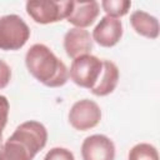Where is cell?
Returning a JSON list of instances; mask_svg holds the SVG:
<instances>
[{
	"label": "cell",
	"instance_id": "1",
	"mask_svg": "<svg viewBox=\"0 0 160 160\" xmlns=\"http://www.w3.org/2000/svg\"><path fill=\"white\" fill-rule=\"evenodd\" d=\"M46 142L48 130L41 122L24 121L0 146V160H32Z\"/></svg>",
	"mask_w": 160,
	"mask_h": 160
},
{
	"label": "cell",
	"instance_id": "2",
	"mask_svg": "<svg viewBox=\"0 0 160 160\" xmlns=\"http://www.w3.org/2000/svg\"><path fill=\"white\" fill-rule=\"evenodd\" d=\"M28 71L48 88L64 86L69 80V69L45 44H34L25 54Z\"/></svg>",
	"mask_w": 160,
	"mask_h": 160
},
{
	"label": "cell",
	"instance_id": "3",
	"mask_svg": "<svg viewBox=\"0 0 160 160\" xmlns=\"http://www.w3.org/2000/svg\"><path fill=\"white\" fill-rule=\"evenodd\" d=\"M28 15L41 25L54 24L66 19L72 9L70 0H31L25 4Z\"/></svg>",
	"mask_w": 160,
	"mask_h": 160
},
{
	"label": "cell",
	"instance_id": "4",
	"mask_svg": "<svg viewBox=\"0 0 160 160\" xmlns=\"http://www.w3.org/2000/svg\"><path fill=\"white\" fill-rule=\"evenodd\" d=\"M30 38L28 24L16 14H8L0 18V50H20Z\"/></svg>",
	"mask_w": 160,
	"mask_h": 160
},
{
	"label": "cell",
	"instance_id": "5",
	"mask_svg": "<svg viewBox=\"0 0 160 160\" xmlns=\"http://www.w3.org/2000/svg\"><path fill=\"white\" fill-rule=\"evenodd\" d=\"M102 71V60L95 55L86 54L72 60L69 69L70 80L80 88L91 90Z\"/></svg>",
	"mask_w": 160,
	"mask_h": 160
},
{
	"label": "cell",
	"instance_id": "6",
	"mask_svg": "<svg viewBox=\"0 0 160 160\" xmlns=\"http://www.w3.org/2000/svg\"><path fill=\"white\" fill-rule=\"evenodd\" d=\"M68 119L70 125L79 131H86L95 128L101 120L100 106L90 99H81L72 104Z\"/></svg>",
	"mask_w": 160,
	"mask_h": 160
},
{
	"label": "cell",
	"instance_id": "7",
	"mask_svg": "<svg viewBox=\"0 0 160 160\" xmlns=\"http://www.w3.org/2000/svg\"><path fill=\"white\" fill-rule=\"evenodd\" d=\"M82 160H115V144L102 134H94L81 144Z\"/></svg>",
	"mask_w": 160,
	"mask_h": 160
},
{
	"label": "cell",
	"instance_id": "8",
	"mask_svg": "<svg viewBox=\"0 0 160 160\" xmlns=\"http://www.w3.org/2000/svg\"><path fill=\"white\" fill-rule=\"evenodd\" d=\"M124 28L121 20L111 16H102L92 30V41L102 48L115 46L122 38Z\"/></svg>",
	"mask_w": 160,
	"mask_h": 160
},
{
	"label": "cell",
	"instance_id": "9",
	"mask_svg": "<svg viewBox=\"0 0 160 160\" xmlns=\"http://www.w3.org/2000/svg\"><path fill=\"white\" fill-rule=\"evenodd\" d=\"M64 49L71 59L90 54L92 50V38L86 29L71 28L64 35Z\"/></svg>",
	"mask_w": 160,
	"mask_h": 160
},
{
	"label": "cell",
	"instance_id": "10",
	"mask_svg": "<svg viewBox=\"0 0 160 160\" xmlns=\"http://www.w3.org/2000/svg\"><path fill=\"white\" fill-rule=\"evenodd\" d=\"M100 12V4L95 0L90 1H72V9L66 18V21L74 28L85 29L94 24Z\"/></svg>",
	"mask_w": 160,
	"mask_h": 160
},
{
	"label": "cell",
	"instance_id": "11",
	"mask_svg": "<svg viewBox=\"0 0 160 160\" xmlns=\"http://www.w3.org/2000/svg\"><path fill=\"white\" fill-rule=\"evenodd\" d=\"M130 24L134 31L140 36H144L150 40H155L159 36L160 26L158 18L144 10L132 11L130 15Z\"/></svg>",
	"mask_w": 160,
	"mask_h": 160
},
{
	"label": "cell",
	"instance_id": "12",
	"mask_svg": "<svg viewBox=\"0 0 160 160\" xmlns=\"http://www.w3.org/2000/svg\"><path fill=\"white\" fill-rule=\"evenodd\" d=\"M119 78L120 72L116 64L111 60H102V71L98 82L90 90L91 94H94L95 96H106L111 94L118 86Z\"/></svg>",
	"mask_w": 160,
	"mask_h": 160
},
{
	"label": "cell",
	"instance_id": "13",
	"mask_svg": "<svg viewBox=\"0 0 160 160\" xmlns=\"http://www.w3.org/2000/svg\"><path fill=\"white\" fill-rule=\"evenodd\" d=\"M128 160H159V154L154 145L149 142H139L130 149Z\"/></svg>",
	"mask_w": 160,
	"mask_h": 160
},
{
	"label": "cell",
	"instance_id": "14",
	"mask_svg": "<svg viewBox=\"0 0 160 160\" xmlns=\"http://www.w3.org/2000/svg\"><path fill=\"white\" fill-rule=\"evenodd\" d=\"M100 6L105 11L108 16L111 18H121L126 15L131 8V1L129 0H102Z\"/></svg>",
	"mask_w": 160,
	"mask_h": 160
},
{
	"label": "cell",
	"instance_id": "15",
	"mask_svg": "<svg viewBox=\"0 0 160 160\" xmlns=\"http://www.w3.org/2000/svg\"><path fill=\"white\" fill-rule=\"evenodd\" d=\"M44 160H75V156L69 149L56 146L46 152Z\"/></svg>",
	"mask_w": 160,
	"mask_h": 160
},
{
	"label": "cell",
	"instance_id": "16",
	"mask_svg": "<svg viewBox=\"0 0 160 160\" xmlns=\"http://www.w3.org/2000/svg\"><path fill=\"white\" fill-rule=\"evenodd\" d=\"M9 110H10V104L6 96L0 95V126L5 129L8 124V118H9Z\"/></svg>",
	"mask_w": 160,
	"mask_h": 160
},
{
	"label": "cell",
	"instance_id": "17",
	"mask_svg": "<svg viewBox=\"0 0 160 160\" xmlns=\"http://www.w3.org/2000/svg\"><path fill=\"white\" fill-rule=\"evenodd\" d=\"M11 80V69L10 66L0 59V90L6 88Z\"/></svg>",
	"mask_w": 160,
	"mask_h": 160
},
{
	"label": "cell",
	"instance_id": "18",
	"mask_svg": "<svg viewBox=\"0 0 160 160\" xmlns=\"http://www.w3.org/2000/svg\"><path fill=\"white\" fill-rule=\"evenodd\" d=\"M2 131H4V129L0 126V146L2 145Z\"/></svg>",
	"mask_w": 160,
	"mask_h": 160
}]
</instances>
